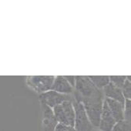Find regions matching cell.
I'll list each match as a JSON object with an SVG mask.
<instances>
[{"mask_svg": "<svg viewBox=\"0 0 131 131\" xmlns=\"http://www.w3.org/2000/svg\"><path fill=\"white\" fill-rule=\"evenodd\" d=\"M75 86L73 96L74 100L80 102L83 99L90 98L103 93V90L97 89L90 81L88 77H75Z\"/></svg>", "mask_w": 131, "mask_h": 131, "instance_id": "cell-1", "label": "cell"}, {"mask_svg": "<svg viewBox=\"0 0 131 131\" xmlns=\"http://www.w3.org/2000/svg\"><path fill=\"white\" fill-rule=\"evenodd\" d=\"M104 100V95L102 93L90 98L83 99L80 101L90 122L94 128H98L99 126Z\"/></svg>", "mask_w": 131, "mask_h": 131, "instance_id": "cell-2", "label": "cell"}, {"mask_svg": "<svg viewBox=\"0 0 131 131\" xmlns=\"http://www.w3.org/2000/svg\"><path fill=\"white\" fill-rule=\"evenodd\" d=\"M73 101H65L62 103L52 108L54 116L58 123L74 126L75 110Z\"/></svg>", "mask_w": 131, "mask_h": 131, "instance_id": "cell-3", "label": "cell"}, {"mask_svg": "<svg viewBox=\"0 0 131 131\" xmlns=\"http://www.w3.org/2000/svg\"><path fill=\"white\" fill-rule=\"evenodd\" d=\"M54 76H29L26 77V85L33 91L41 94L51 90Z\"/></svg>", "mask_w": 131, "mask_h": 131, "instance_id": "cell-4", "label": "cell"}, {"mask_svg": "<svg viewBox=\"0 0 131 131\" xmlns=\"http://www.w3.org/2000/svg\"><path fill=\"white\" fill-rule=\"evenodd\" d=\"M73 107L75 110L74 128L77 131H93L94 127L90 122L86 113L84 107L80 102L76 101L73 99Z\"/></svg>", "mask_w": 131, "mask_h": 131, "instance_id": "cell-5", "label": "cell"}, {"mask_svg": "<svg viewBox=\"0 0 131 131\" xmlns=\"http://www.w3.org/2000/svg\"><path fill=\"white\" fill-rule=\"evenodd\" d=\"M39 100L40 103L45 104L52 109L65 101H73V95H65L59 93L53 90H49L46 93L39 94Z\"/></svg>", "mask_w": 131, "mask_h": 131, "instance_id": "cell-6", "label": "cell"}, {"mask_svg": "<svg viewBox=\"0 0 131 131\" xmlns=\"http://www.w3.org/2000/svg\"><path fill=\"white\" fill-rule=\"evenodd\" d=\"M40 104L42 109V131H55L58 123L54 116L52 109L45 104Z\"/></svg>", "mask_w": 131, "mask_h": 131, "instance_id": "cell-7", "label": "cell"}, {"mask_svg": "<svg viewBox=\"0 0 131 131\" xmlns=\"http://www.w3.org/2000/svg\"><path fill=\"white\" fill-rule=\"evenodd\" d=\"M116 123V121L115 120L114 117L110 113L106 105V103L105 102V100H104V102L103 104V110H102L100 119V123H99V126L97 129L101 131H112Z\"/></svg>", "mask_w": 131, "mask_h": 131, "instance_id": "cell-8", "label": "cell"}, {"mask_svg": "<svg viewBox=\"0 0 131 131\" xmlns=\"http://www.w3.org/2000/svg\"><path fill=\"white\" fill-rule=\"evenodd\" d=\"M51 90L65 95H73L74 88L67 82L63 76L55 77Z\"/></svg>", "mask_w": 131, "mask_h": 131, "instance_id": "cell-9", "label": "cell"}, {"mask_svg": "<svg viewBox=\"0 0 131 131\" xmlns=\"http://www.w3.org/2000/svg\"><path fill=\"white\" fill-rule=\"evenodd\" d=\"M103 95H104L105 98L117 101V102L120 103L121 104H123L124 106L125 99H124V97L123 96L121 89L115 86L110 82L106 86H105L103 89Z\"/></svg>", "mask_w": 131, "mask_h": 131, "instance_id": "cell-10", "label": "cell"}, {"mask_svg": "<svg viewBox=\"0 0 131 131\" xmlns=\"http://www.w3.org/2000/svg\"><path fill=\"white\" fill-rule=\"evenodd\" d=\"M105 102L116 122L124 119V106L120 103L105 98Z\"/></svg>", "mask_w": 131, "mask_h": 131, "instance_id": "cell-11", "label": "cell"}, {"mask_svg": "<svg viewBox=\"0 0 131 131\" xmlns=\"http://www.w3.org/2000/svg\"><path fill=\"white\" fill-rule=\"evenodd\" d=\"M88 77L93 84L101 90L110 83V77L108 76H90Z\"/></svg>", "mask_w": 131, "mask_h": 131, "instance_id": "cell-12", "label": "cell"}, {"mask_svg": "<svg viewBox=\"0 0 131 131\" xmlns=\"http://www.w3.org/2000/svg\"><path fill=\"white\" fill-rule=\"evenodd\" d=\"M123 96L125 100L131 99V79L130 76L126 77V80L124 82L123 86L121 88Z\"/></svg>", "mask_w": 131, "mask_h": 131, "instance_id": "cell-13", "label": "cell"}, {"mask_svg": "<svg viewBox=\"0 0 131 131\" xmlns=\"http://www.w3.org/2000/svg\"><path fill=\"white\" fill-rule=\"evenodd\" d=\"M112 131H131L130 121L123 119V120L116 122Z\"/></svg>", "mask_w": 131, "mask_h": 131, "instance_id": "cell-14", "label": "cell"}, {"mask_svg": "<svg viewBox=\"0 0 131 131\" xmlns=\"http://www.w3.org/2000/svg\"><path fill=\"white\" fill-rule=\"evenodd\" d=\"M126 80V76H110V82L112 84H113L115 86L119 89L122 88Z\"/></svg>", "mask_w": 131, "mask_h": 131, "instance_id": "cell-15", "label": "cell"}, {"mask_svg": "<svg viewBox=\"0 0 131 131\" xmlns=\"http://www.w3.org/2000/svg\"><path fill=\"white\" fill-rule=\"evenodd\" d=\"M131 117V100H125L124 103V119L130 121Z\"/></svg>", "mask_w": 131, "mask_h": 131, "instance_id": "cell-16", "label": "cell"}, {"mask_svg": "<svg viewBox=\"0 0 131 131\" xmlns=\"http://www.w3.org/2000/svg\"><path fill=\"white\" fill-rule=\"evenodd\" d=\"M55 131H77L74 126H66L63 124L57 123Z\"/></svg>", "mask_w": 131, "mask_h": 131, "instance_id": "cell-17", "label": "cell"}, {"mask_svg": "<svg viewBox=\"0 0 131 131\" xmlns=\"http://www.w3.org/2000/svg\"><path fill=\"white\" fill-rule=\"evenodd\" d=\"M65 79L67 80V82L74 88L75 86V81H76V78L74 76H67V77H64Z\"/></svg>", "mask_w": 131, "mask_h": 131, "instance_id": "cell-18", "label": "cell"}, {"mask_svg": "<svg viewBox=\"0 0 131 131\" xmlns=\"http://www.w3.org/2000/svg\"><path fill=\"white\" fill-rule=\"evenodd\" d=\"M93 131H101V130H100V129H93Z\"/></svg>", "mask_w": 131, "mask_h": 131, "instance_id": "cell-19", "label": "cell"}]
</instances>
